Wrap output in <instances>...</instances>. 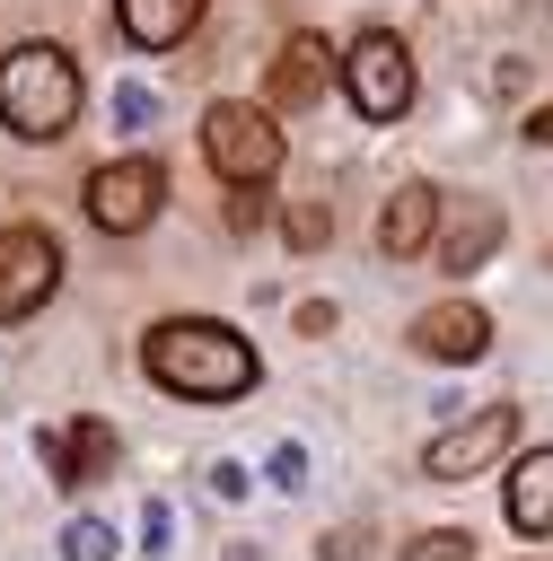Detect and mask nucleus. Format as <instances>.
<instances>
[{"mask_svg":"<svg viewBox=\"0 0 553 561\" xmlns=\"http://www.w3.org/2000/svg\"><path fill=\"white\" fill-rule=\"evenodd\" d=\"M61 289V245L44 228H0V324H26Z\"/></svg>","mask_w":553,"mask_h":561,"instance_id":"7","label":"nucleus"},{"mask_svg":"<svg viewBox=\"0 0 553 561\" xmlns=\"http://www.w3.org/2000/svg\"><path fill=\"white\" fill-rule=\"evenodd\" d=\"M272 114L281 105H237V96H219L202 114V158L219 184H272L281 175V123Z\"/></svg>","mask_w":553,"mask_h":561,"instance_id":"3","label":"nucleus"},{"mask_svg":"<svg viewBox=\"0 0 553 561\" xmlns=\"http://www.w3.org/2000/svg\"><path fill=\"white\" fill-rule=\"evenodd\" d=\"M35 465H44V482H61V491L105 482V473H114V421H97V412L44 421V430H35Z\"/></svg>","mask_w":553,"mask_h":561,"instance_id":"8","label":"nucleus"},{"mask_svg":"<svg viewBox=\"0 0 553 561\" xmlns=\"http://www.w3.org/2000/svg\"><path fill=\"white\" fill-rule=\"evenodd\" d=\"M140 368H149L158 394H184V403H237L263 377L255 342L237 324H219V316H158L140 333Z\"/></svg>","mask_w":553,"mask_h":561,"instance_id":"1","label":"nucleus"},{"mask_svg":"<svg viewBox=\"0 0 553 561\" xmlns=\"http://www.w3.org/2000/svg\"><path fill=\"white\" fill-rule=\"evenodd\" d=\"M105 114H114V131H149V123H158V88H149V79H114Z\"/></svg>","mask_w":553,"mask_h":561,"instance_id":"15","label":"nucleus"},{"mask_svg":"<svg viewBox=\"0 0 553 561\" xmlns=\"http://www.w3.org/2000/svg\"><path fill=\"white\" fill-rule=\"evenodd\" d=\"M509 447H518V412H509V403H483L474 421H448V430L421 447V473H430V482H474V473L500 465Z\"/></svg>","mask_w":553,"mask_h":561,"instance_id":"6","label":"nucleus"},{"mask_svg":"<svg viewBox=\"0 0 553 561\" xmlns=\"http://www.w3.org/2000/svg\"><path fill=\"white\" fill-rule=\"evenodd\" d=\"M342 88H351L360 123H404V105H413V53H404V35H386V26L351 35V53H342Z\"/></svg>","mask_w":553,"mask_h":561,"instance_id":"4","label":"nucleus"},{"mask_svg":"<svg viewBox=\"0 0 553 561\" xmlns=\"http://www.w3.org/2000/svg\"><path fill=\"white\" fill-rule=\"evenodd\" d=\"M527 140H535V149L553 140V105H535V114H527Z\"/></svg>","mask_w":553,"mask_h":561,"instance_id":"24","label":"nucleus"},{"mask_svg":"<svg viewBox=\"0 0 553 561\" xmlns=\"http://www.w3.org/2000/svg\"><path fill=\"white\" fill-rule=\"evenodd\" d=\"M263 482H272V491H298V482H307V447H298V438H281V447L263 456Z\"/></svg>","mask_w":553,"mask_h":561,"instance_id":"19","label":"nucleus"},{"mask_svg":"<svg viewBox=\"0 0 553 561\" xmlns=\"http://www.w3.org/2000/svg\"><path fill=\"white\" fill-rule=\"evenodd\" d=\"M0 123L18 140H61L79 123V61L61 44H44V35L9 44L0 53Z\"/></svg>","mask_w":553,"mask_h":561,"instance_id":"2","label":"nucleus"},{"mask_svg":"<svg viewBox=\"0 0 553 561\" xmlns=\"http://www.w3.org/2000/svg\"><path fill=\"white\" fill-rule=\"evenodd\" d=\"M140 552H176V508L167 500H140Z\"/></svg>","mask_w":553,"mask_h":561,"instance_id":"20","label":"nucleus"},{"mask_svg":"<svg viewBox=\"0 0 553 561\" xmlns=\"http://www.w3.org/2000/svg\"><path fill=\"white\" fill-rule=\"evenodd\" d=\"M395 561H474V535H465V526H430V535H413Z\"/></svg>","mask_w":553,"mask_h":561,"instance_id":"18","label":"nucleus"},{"mask_svg":"<svg viewBox=\"0 0 553 561\" xmlns=\"http://www.w3.org/2000/svg\"><path fill=\"white\" fill-rule=\"evenodd\" d=\"M492 245H500V202H465L448 228H439V272H483L492 263Z\"/></svg>","mask_w":553,"mask_h":561,"instance_id":"13","label":"nucleus"},{"mask_svg":"<svg viewBox=\"0 0 553 561\" xmlns=\"http://www.w3.org/2000/svg\"><path fill=\"white\" fill-rule=\"evenodd\" d=\"M281 237H290V254H316V245L334 237V210H325V202H290V219H281Z\"/></svg>","mask_w":553,"mask_h":561,"instance_id":"17","label":"nucleus"},{"mask_svg":"<svg viewBox=\"0 0 553 561\" xmlns=\"http://www.w3.org/2000/svg\"><path fill=\"white\" fill-rule=\"evenodd\" d=\"M228 228H263V184H237V202H228Z\"/></svg>","mask_w":553,"mask_h":561,"instance_id":"21","label":"nucleus"},{"mask_svg":"<svg viewBox=\"0 0 553 561\" xmlns=\"http://www.w3.org/2000/svg\"><path fill=\"white\" fill-rule=\"evenodd\" d=\"M509 526L518 535H553V447H527L509 465Z\"/></svg>","mask_w":553,"mask_h":561,"instance_id":"14","label":"nucleus"},{"mask_svg":"<svg viewBox=\"0 0 553 561\" xmlns=\"http://www.w3.org/2000/svg\"><path fill=\"white\" fill-rule=\"evenodd\" d=\"M202 9H211V0H114V26H123L132 53H176V44L202 26Z\"/></svg>","mask_w":553,"mask_h":561,"instance_id":"12","label":"nucleus"},{"mask_svg":"<svg viewBox=\"0 0 553 561\" xmlns=\"http://www.w3.org/2000/svg\"><path fill=\"white\" fill-rule=\"evenodd\" d=\"M211 491H219V500H246V465L219 456V465H211Z\"/></svg>","mask_w":553,"mask_h":561,"instance_id":"22","label":"nucleus"},{"mask_svg":"<svg viewBox=\"0 0 553 561\" xmlns=\"http://www.w3.org/2000/svg\"><path fill=\"white\" fill-rule=\"evenodd\" d=\"M114 543H123V535H114L105 517H70V526H61V561H114Z\"/></svg>","mask_w":553,"mask_h":561,"instance_id":"16","label":"nucleus"},{"mask_svg":"<svg viewBox=\"0 0 553 561\" xmlns=\"http://www.w3.org/2000/svg\"><path fill=\"white\" fill-rule=\"evenodd\" d=\"M413 351H421V359H439V368H465V359H483V351H492V316H483L474 298H439V307H421V316H413Z\"/></svg>","mask_w":553,"mask_h":561,"instance_id":"9","label":"nucleus"},{"mask_svg":"<svg viewBox=\"0 0 553 561\" xmlns=\"http://www.w3.org/2000/svg\"><path fill=\"white\" fill-rule=\"evenodd\" d=\"M334 70H342V61H334V44H325V35H290V44L272 53L263 105H281V114H290V105H316V96L334 88Z\"/></svg>","mask_w":553,"mask_h":561,"instance_id":"10","label":"nucleus"},{"mask_svg":"<svg viewBox=\"0 0 553 561\" xmlns=\"http://www.w3.org/2000/svg\"><path fill=\"white\" fill-rule=\"evenodd\" d=\"M158 210H167V167H149V158H105V167L88 175V219H97L105 237H140Z\"/></svg>","mask_w":553,"mask_h":561,"instance_id":"5","label":"nucleus"},{"mask_svg":"<svg viewBox=\"0 0 553 561\" xmlns=\"http://www.w3.org/2000/svg\"><path fill=\"white\" fill-rule=\"evenodd\" d=\"M430 237H439V193L430 184H395L386 210H377V254L386 263H413Z\"/></svg>","mask_w":553,"mask_h":561,"instance_id":"11","label":"nucleus"},{"mask_svg":"<svg viewBox=\"0 0 553 561\" xmlns=\"http://www.w3.org/2000/svg\"><path fill=\"white\" fill-rule=\"evenodd\" d=\"M316 561H360V535H351V526H342V535H325V543H316Z\"/></svg>","mask_w":553,"mask_h":561,"instance_id":"23","label":"nucleus"}]
</instances>
